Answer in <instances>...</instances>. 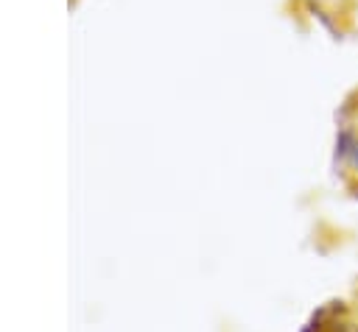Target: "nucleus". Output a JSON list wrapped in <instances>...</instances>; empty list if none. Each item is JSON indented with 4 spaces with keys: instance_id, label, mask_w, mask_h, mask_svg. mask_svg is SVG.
Returning <instances> with one entry per match:
<instances>
[{
    "instance_id": "f257e3e1",
    "label": "nucleus",
    "mask_w": 358,
    "mask_h": 332,
    "mask_svg": "<svg viewBox=\"0 0 358 332\" xmlns=\"http://www.w3.org/2000/svg\"><path fill=\"white\" fill-rule=\"evenodd\" d=\"M352 329H355V324H350L344 301H330V304L313 310L299 332H352Z\"/></svg>"
},
{
    "instance_id": "f03ea898",
    "label": "nucleus",
    "mask_w": 358,
    "mask_h": 332,
    "mask_svg": "<svg viewBox=\"0 0 358 332\" xmlns=\"http://www.w3.org/2000/svg\"><path fill=\"white\" fill-rule=\"evenodd\" d=\"M333 159L347 165L352 173H358V131L352 126H338L333 142Z\"/></svg>"
}]
</instances>
